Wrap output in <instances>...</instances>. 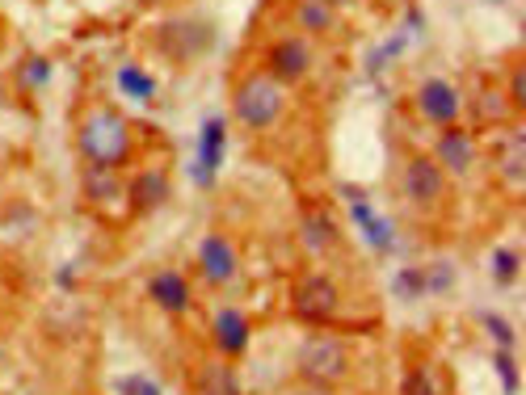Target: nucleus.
<instances>
[{"instance_id": "1", "label": "nucleus", "mask_w": 526, "mask_h": 395, "mask_svg": "<svg viewBox=\"0 0 526 395\" xmlns=\"http://www.w3.org/2000/svg\"><path fill=\"white\" fill-rule=\"evenodd\" d=\"M76 152L93 169H123L135 156V131H131L127 114L106 106V101L89 106L76 118Z\"/></svg>"}, {"instance_id": "2", "label": "nucleus", "mask_w": 526, "mask_h": 395, "mask_svg": "<svg viewBox=\"0 0 526 395\" xmlns=\"http://www.w3.org/2000/svg\"><path fill=\"white\" fill-rule=\"evenodd\" d=\"M287 110V89L270 72H249L232 89V118L249 131H270Z\"/></svg>"}, {"instance_id": "3", "label": "nucleus", "mask_w": 526, "mask_h": 395, "mask_svg": "<svg viewBox=\"0 0 526 395\" xmlns=\"http://www.w3.org/2000/svg\"><path fill=\"white\" fill-rule=\"evenodd\" d=\"M295 370L303 383L316 387H337L350 374V345L333 337V332H312L295 353Z\"/></svg>"}, {"instance_id": "4", "label": "nucleus", "mask_w": 526, "mask_h": 395, "mask_svg": "<svg viewBox=\"0 0 526 395\" xmlns=\"http://www.w3.org/2000/svg\"><path fill=\"white\" fill-rule=\"evenodd\" d=\"M447 190H451V177L438 169L434 156H409L400 169V194L409 206H417V211H434V206L447 202Z\"/></svg>"}, {"instance_id": "5", "label": "nucleus", "mask_w": 526, "mask_h": 395, "mask_svg": "<svg viewBox=\"0 0 526 395\" xmlns=\"http://www.w3.org/2000/svg\"><path fill=\"white\" fill-rule=\"evenodd\" d=\"M337 307H341V290L333 278L325 274H303L291 290V311H295V320L303 324H312V328H325L333 316H337Z\"/></svg>"}, {"instance_id": "6", "label": "nucleus", "mask_w": 526, "mask_h": 395, "mask_svg": "<svg viewBox=\"0 0 526 395\" xmlns=\"http://www.w3.org/2000/svg\"><path fill=\"white\" fill-rule=\"evenodd\" d=\"M413 106L426 122H434V127H455L459 114H463V97H459V89L451 85V80L430 76V80H421L417 85Z\"/></svg>"}, {"instance_id": "7", "label": "nucleus", "mask_w": 526, "mask_h": 395, "mask_svg": "<svg viewBox=\"0 0 526 395\" xmlns=\"http://www.w3.org/2000/svg\"><path fill=\"white\" fill-rule=\"evenodd\" d=\"M480 160V148H476V135L468 127H442L438 139H434V164L447 177H468Z\"/></svg>"}, {"instance_id": "8", "label": "nucleus", "mask_w": 526, "mask_h": 395, "mask_svg": "<svg viewBox=\"0 0 526 395\" xmlns=\"http://www.w3.org/2000/svg\"><path fill=\"white\" fill-rule=\"evenodd\" d=\"M80 194H85V202L97 215L114 219L127 206V181L118 177V169H93V164H85L80 169Z\"/></svg>"}, {"instance_id": "9", "label": "nucleus", "mask_w": 526, "mask_h": 395, "mask_svg": "<svg viewBox=\"0 0 526 395\" xmlns=\"http://www.w3.org/2000/svg\"><path fill=\"white\" fill-rule=\"evenodd\" d=\"M312 64H316V59H312L308 38H278V43L266 51V72L278 80L282 89L299 85V80H308Z\"/></svg>"}, {"instance_id": "10", "label": "nucleus", "mask_w": 526, "mask_h": 395, "mask_svg": "<svg viewBox=\"0 0 526 395\" xmlns=\"http://www.w3.org/2000/svg\"><path fill=\"white\" fill-rule=\"evenodd\" d=\"M198 269H202V278H207V282L228 286L236 278V269H240V253H236L232 236L211 232L207 240H202L198 244Z\"/></svg>"}, {"instance_id": "11", "label": "nucleus", "mask_w": 526, "mask_h": 395, "mask_svg": "<svg viewBox=\"0 0 526 395\" xmlns=\"http://www.w3.org/2000/svg\"><path fill=\"white\" fill-rule=\"evenodd\" d=\"M173 198V177L165 169H144L135 181H127V206L135 215H152Z\"/></svg>"}, {"instance_id": "12", "label": "nucleus", "mask_w": 526, "mask_h": 395, "mask_svg": "<svg viewBox=\"0 0 526 395\" xmlns=\"http://www.w3.org/2000/svg\"><path fill=\"white\" fill-rule=\"evenodd\" d=\"M148 299L169 311V316H181V311H190V282L181 269H156L148 278Z\"/></svg>"}, {"instance_id": "13", "label": "nucleus", "mask_w": 526, "mask_h": 395, "mask_svg": "<svg viewBox=\"0 0 526 395\" xmlns=\"http://www.w3.org/2000/svg\"><path fill=\"white\" fill-rule=\"evenodd\" d=\"M211 337H215V349L224 353V358H240V353L249 349V316H245L240 307L215 311V320H211Z\"/></svg>"}, {"instance_id": "14", "label": "nucleus", "mask_w": 526, "mask_h": 395, "mask_svg": "<svg viewBox=\"0 0 526 395\" xmlns=\"http://www.w3.org/2000/svg\"><path fill=\"white\" fill-rule=\"evenodd\" d=\"M299 236H303V244H308V253H329L341 232H337V219L325 211V206H303Z\"/></svg>"}, {"instance_id": "15", "label": "nucleus", "mask_w": 526, "mask_h": 395, "mask_svg": "<svg viewBox=\"0 0 526 395\" xmlns=\"http://www.w3.org/2000/svg\"><path fill=\"white\" fill-rule=\"evenodd\" d=\"M224 135H228L224 118H207V122H202V139H198V181L202 185H207L215 177L219 164H224Z\"/></svg>"}, {"instance_id": "16", "label": "nucleus", "mask_w": 526, "mask_h": 395, "mask_svg": "<svg viewBox=\"0 0 526 395\" xmlns=\"http://www.w3.org/2000/svg\"><path fill=\"white\" fill-rule=\"evenodd\" d=\"M497 164H501V181L510 185L514 194H522V185H526V139H522V127L505 135L501 152H497Z\"/></svg>"}, {"instance_id": "17", "label": "nucleus", "mask_w": 526, "mask_h": 395, "mask_svg": "<svg viewBox=\"0 0 526 395\" xmlns=\"http://www.w3.org/2000/svg\"><path fill=\"white\" fill-rule=\"evenodd\" d=\"M194 395H240V383L228 362H207L194 374Z\"/></svg>"}, {"instance_id": "18", "label": "nucleus", "mask_w": 526, "mask_h": 395, "mask_svg": "<svg viewBox=\"0 0 526 395\" xmlns=\"http://www.w3.org/2000/svg\"><path fill=\"white\" fill-rule=\"evenodd\" d=\"M114 85H118V93H127L135 101H152L156 97V80L139 64H123V68H118L114 72Z\"/></svg>"}, {"instance_id": "19", "label": "nucleus", "mask_w": 526, "mask_h": 395, "mask_svg": "<svg viewBox=\"0 0 526 395\" xmlns=\"http://www.w3.org/2000/svg\"><path fill=\"white\" fill-rule=\"evenodd\" d=\"M295 22L308 30V34H333L337 26V17L329 5H320V0H299V9H295Z\"/></svg>"}, {"instance_id": "20", "label": "nucleus", "mask_w": 526, "mask_h": 395, "mask_svg": "<svg viewBox=\"0 0 526 395\" xmlns=\"http://www.w3.org/2000/svg\"><path fill=\"white\" fill-rule=\"evenodd\" d=\"M505 101L522 114V106H526V68H522V59L510 68V85H505Z\"/></svg>"}, {"instance_id": "21", "label": "nucleus", "mask_w": 526, "mask_h": 395, "mask_svg": "<svg viewBox=\"0 0 526 395\" xmlns=\"http://www.w3.org/2000/svg\"><path fill=\"white\" fill-rule=\"evenodd\" d=\"M47 80H51V59L30 55V64L22 68V85H26V89H38V85H47Z\"/></svg>"}, {"instance_id": "22", "label": "nucleus", "mask_w": 526, "mask_h": 395, "mask_svg": "<svg viewBox=\"0 0 526 395\" xmlns=\"http://www.w3.org/2000/svg\"><path fill=\"white\" fill-rule=\"evenodd\" d=\"M396 290H400V299H421L426 295V274L421 269H404L396 278Z\"/></svg>"}, {"instance_id": "23", "label": "nucleus", "mask_w": 526, "mask_h": 395, "mask_svg": "<svg viewBox=\"0 0 526 395\" xmlns=\"http://www.w3.org/2000/svg\"><path fill=\"white\" fill-rule=\"evenodd\" d=\"M493 269H497V282H514V274H518V253L501 248V253L493 257Z\"/></svg>"}, {"instance_id": "24", "label": "nucleus", "mask_w": 526, "mask_h": 395, "mask_svg": "<svg viewBox=\"0 0 526 395\" xmlns=\"http://www.w3.org/2000/svg\"><path fill=\"white\" fill-rule=\"evenodd\" d=\"M404 395H438V391L430 387V366H417V370L409 374V387H404Z\"/></svg>"}, {"instance_id": "25", "label": "nucleus", "mask_w": 526, "mask_h": 395, "mask_svg": "<svg viewBox=\"0 0 526 395\" xmlns=\"http://www.w3.org/2000/svg\"><path fill=\"white\" fill-rule=\"evenodd\" d=\"M484 324L493 328V337H497L501 345H510V341H514V337H510V328H505V320H497V316H484Z\"/></svg>"}, {"instance_id": "26", "label": "nucleus", "mask_w": 526, "mask_h": 395, "mask_svg": "<svg viewBox=\"0 0 526 395\" xmlns=\"http://www.w3.org/2000/svg\"><path fill=\"white\" fill-rule=\"evenodd\" d=\"M287 395H333V387H316V383H299L295 391H287Z\"/></svg>"}, {"instance_id": "27", "label": "nucleus", "mask_w": 526, "mask_h": 395, "mask_svg": "<svg viewBox=\"0 0 526 395\" xmlns=\"http://www.w3.org/2000/svg\"><path fill=\"white\" fill-rule=\"evenodd\" d=\"M320 5H329V9H341V5H350V0H320Z\"/></svg>"}]
</instances>
